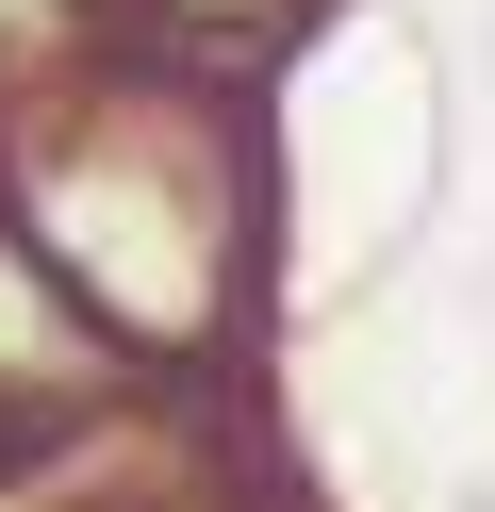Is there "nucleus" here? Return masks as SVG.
<instances>
[{
  "mask_svg": "<svg viewBox=\"0 0 495 512\" xmlns=\"http://www.w3.org/2000/svg\"><path fill=\"white\" fill-rule=\"evenodd\" d=\"M479 512H495V496H479Z\"/></svg>",
  "mask_w": 495,
  "mask_h": 512,
  "instance_id": "f257e3e1",
  "label": "nucleus"
}]
</instances>
